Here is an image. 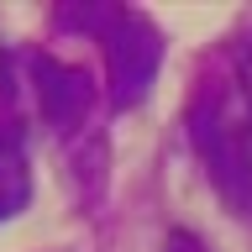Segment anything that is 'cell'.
<instances>
[{"mask_svg":"<svg viewBox=\"0 0 252 252\" xmlns=\"http://www.w3.org/2000/svg\"><path fill=\"white\" fill-rule=\"evenodd\" d=\"M32 200V179H27V158L16 147V137L0 131V220H11L16 210H27Z\"/></svg>","mask_w":252,"mask_h":252,"instance_id":"obj_4","label":"cell"},{"mask_svg":"<svg viewBox=\"0 0 252 252\" xmlns=\"http://www.w3.org/2000/svg\"><path fill=\"white\" fill-rule=\"evenodd\" d=\"M163 252H205V242L194 231H168V242H163Z\"/></svg>","mask_w":252,"mask_h":252,"instance_id":"obj_5","label":"cell"},{"mask_svg":"<svg viewBox=\"0 0 252 252\" xmlns=\"http://www.w3.org/2000/svg\"><path fill=\"white\" fill-rule=\"evenodd\" d=\"M189 137H194V153H200L216 194L226 200V210L252 220V137L236 121H226L220 105H205L189 126Z\"/></svg>","mask_w":252,"mask_h":252,"instance_id":"obj_2","label":"cell"},{"mask_svg":"<svg viewBox=\"0 0 252 252\" xmlns=\"http://www.w3.org/2000/svg\"><path fill=\"white\" fill-rule=\"evenodd\" d=\"M247 53H252V37H247Z\"/></svg>","mask_w":252,"mask_h":252,"instance_id":"obj_7","label":"cell"},{"mask_svg":"<svg viewBox=\"0 0 252 252\" xmlns=\"http://www.w3.org/2000/svg\"><path fill=\"white\" fill-rule=\"evenodd\" d=\"M100 42H105V68H110V100L121 110L142 105L163 68V32L142 11H110L100 27Z\"/></svg>","mask_w":252,"mask_h":252,"instance_id":"obj_1","label":"cell"},{"mask_svg":"<svg viewBox=\"0 0 252 252\" xmlns=\"http://www.w3.org/2000/svg\"><path fill=\"white\" fill-rule=\"evenodd\" d=\"M27 68H32V100H37V116H42L53 131H74V126H84V116H90V105H94V79L84 74L79 63L47 58V53L27 58Z\"/></svg>","mask_w":252,"mask_h":252,"instance_id":"obj_3","label":"cell"},{"mask_svg":"<svg viewBox=\"0 0 252 252\" xmlns=\"http://www.w3.org/2000/svg\"><path fill=\"white\" fill-rule=\"evenodd\" d=\"M247 126H252V94H247Z\"/></svg>","mask_w":252,"mask_h":252,"instance_id":"obj_6","label":"cell"}]
</instances>
